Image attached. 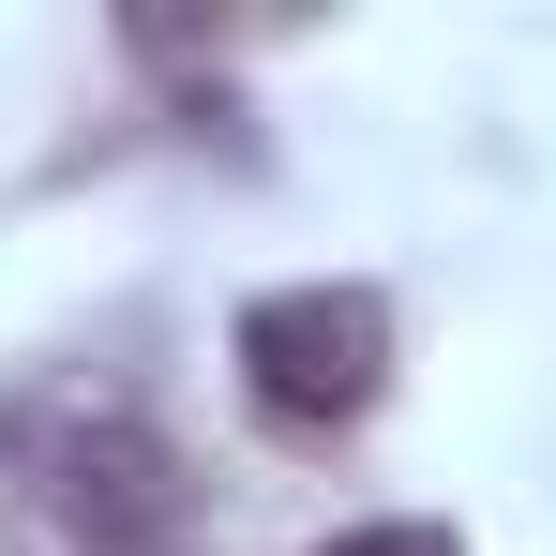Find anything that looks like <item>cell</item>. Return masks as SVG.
I'll use <instances>...</instances> for the list:
<instances>
[{
	"label": "cell",
	"mask_w": 556,
	"mask_h": 556,
	"mask_svg": "<svg viewBox=\"0 0 556 556\" xmlns=\"http://www.w3.org/2000/svg\"><path fill=\"white\" fill-rule=\"evenodd\" d=\"M241 391L271 421H301V437L362 421L391 391V301L376 286H271V301H241Z\"/></svg>",
	"instance_id": "6da1fadb"
},
{
	"label": "cell",
	"mask_w": 556,
	"mask_h": 556,
	"mask_svg": "<svg viewBox=\"0 0 556 556\" xmlns=\"http://www.w3.org/2000/svg\"><path fill=\"white\" fill-rule=\"evenodd\" d=\"M46 527L91 556H151L166 527H181V466H166V437L151 421H76L61 452H46Z\"/></svg>",
	"instance_id": "7a4b0ae2"
},
{
	"label": "cell",
	"mask_w": 556,
	"mask_h": 556,
	"mask_svg": "<svg viewBox=\"0 0 556 556\" xmlns=\"http://www.w3.org/2000/svg\"><path fill=\"white\" fill-rule=\"evenodd\" d=\"M316 556H466L452 527H346V542H316Z\"/></svg>",
	"instance_id": "3957f363"
}]
</instances>
